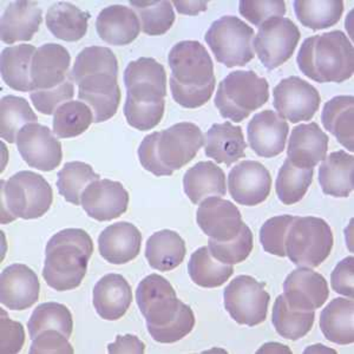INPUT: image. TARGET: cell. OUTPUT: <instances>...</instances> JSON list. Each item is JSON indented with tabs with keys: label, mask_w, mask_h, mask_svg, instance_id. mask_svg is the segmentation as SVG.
Listing matches in <instances>:
<instances>
[{
	"label": "cell",
	"mask_w": 354,
	"mask_h": 354,
	"mask_svg": "<svg viewBox=\"0 0 354 354\" xmlns=\"http://www.w3.org/2000/svg\"><path fill=\"white\" fill-rule=\"evenodd\" d=\"M170 91L177 104L187 109L205 105L215 90L214 63L207 48L196 41L174 45L168 56Z\"/></svg>",
	"instance_id": "cell-1"
},
{
	"label": "cell",
	"mask_w": 354,
	"mask_h": 354,
	"mask_svg": "<svg viewBox=\"0 0 354 354\" xmlns=\"http://www.w3.org/2000/svg\"><path fill=\"white\" fill-rule=\"evenodd\" d=\"M293 5L298 21L314 31L338 24L344 12L342 0H297Z\"/></svg>",
	"instance_id": "cell-38"
},
{
	"label": "cell",
	"mask_w": 354,
	"mask_h": 354,
	"mask_svg": "<svg viewBox=\"0 0 354 354\" xmlns=\"http://www.w3.org/2000/svg\"><path fill=\"white\" fill-rule=\"evenodd\" d=\"M121 97L117 77L113 75H91L78 84V98L91 109L95 123L113 118L121 103Z\"/></svg>",
	"instance_id": "cell-19"
},
{
	"label": "cell",
	"mask_w": 354,
	"mask_h": 354,
	"mask_svg": "<svg viewBox=\"0 0 354 354\" xmlns=\"http://www.w3.org/2000/svg\"><path fill=\"white\" fill-rule=\"evenodd\" d=\"M320 328L325 338L338 345L354 342L353 299L337 298L320 314Z\"/></svg>",
	"instance_id": "cell-34"
},
{
	"label": "cell",
	"mask_w": 354,
	"mask_h": 354,
	"mask_svg": "<svg viewBox=\"0 0 354 354\" xmlns=\"http://www.w3.org/2000/svg\"><path fill=\"white\" fill-rule=\"evenodd\" d=\"M82 207L97 221H111L128 210L129 193L121 182L108 178L97 180L86 187L82 195Z\"/></svg>",
	"instance_id": "cell-16"
},
{
	"label": "cell",
	"mask_w": 354,
	"mask_h": 354,
	"mask_svg": "<svg viewBox=\"0 0 354 354\" xmlns=\"http://www.w3.org/2000/svg\"><path fill=\"white\" fill-rule=\"evenodd\" d=\"M292 215H280L267 220L260 230V242L267 253L280 258L286 257L285 240L287 230L293 221Z\"/></svg>",
	"instance_id": "cell-47"
},
{
	"label": "cell",
	"mask_w": 354,
	"mask_h": 354,
	"mask_svg": "<svg viewBox=\"0 0 354 354\" xmlns=\"http://www.w3.org/2000/svg\"><path fill=\"white\" fill-rule=\"evenodd\" d=\"M17 149L31 168L51 171L59 167L63 150L59 140L46 125L30 123L17 136Z\"/></svg>",
	"instance_id": "cell-14"
},
{
	"label": "cell",
	"mask_w": 354,
	"mask_h": 354,
	"mask_svg": "<svg viewBox=\"0 0 354 354\" xmlns=\"http://www.w3.org/2000/svg\"><path fill=\"white\" fill-rule=\"evenodd\" d=\"M93 113L88 105L81 101L66 102L53 116V133L58 138L80 136L93 124Z\"/></svg>",
	"instance_id": "cell-44"
},
{
	"label": "cell",
	"mask_w": 354,
	"mask_h": 354,
	"mask_svg": "<svg viewBox=\"0 0 354 354\" xmlns=\"http://www.w3.org/2000/svg\"><path fill=\"white\" fill-rule=\"evenodd\" d=\"M137 305L147 320L148 332L167 326L185 308L176 292L167 279L158 274L145 277L136 290Z\"/></svg>",
	"instance_id": "cell-8"
},
{
	"label": "cell",
	"mask_w": 354,
	"mask_h": 354,
	"mask_svg": "<svg viewBox=\"0 0 354 354\" xmlns=\"http://www.w3.org/2000/svg\"><path fill=\"white\" fill-rule=\"evenodd\" d=\"M319 183L324 194L348 198L354 189V157L345 150L330 153L319 167Z\"/></svg>",
	"instance_id": "cell-29"
},
{
	"label": "cell",
	"mask_w": 354,
	"mask_h": 354,
	"mask_svg": "<svg viewBox=\"0 0 354 354\" xmlns=\"http://www.w3.org/2000/svg\"><path fill=\"white\" fill-rule=\"evenodd\" d=\"M188 273L192 280L205 288H216L230 280L233 275V266L218 261L207 247H200L194 252L188 262Z\"/></svg>",
	"instance_id": "cell-37"
},
{
	"label": "cell",
	"mask_w": 354,
	"mask_h": 354,
	"mask_svg": "<svg viewBox=\"0 0 354 354\" xmlns=\"http://www.w3.org/2000/svg\"><path fill=\"white\" fill-rule=\"evenodd\" d=\"M328 141V136L315 122L297 125L290 133L288 160L298 168L313 169L326 157Z\"/></svg>",
	"instance_id": "cell-23"
},
{
	"label": "cell",
	"mask_w": 354,
	"mask_h": 354,
	"mask_svg": "<svg viewBox=\"0 0 354 354\" xmlns=\"http://www.w3.org/2000/svg\"><path fill=\"white\" fill-rule=\"evenodd\" d=\"M98 73L118 76V62L111 48L105 46H88L82 50L76 57L70 80L80 84L85 77Z\"/></svg>",
	"instance_id": "cell-39"
},
{
	"label": "cell",
	"mask_w": 354,
	"mask_h": 354,
	"mask_svg": "<svg viewBox=\"0 0 354 354\" xmlns=\"http://www.w3.org/2000/svg\"><path fill=\"white\" fill-rule=\"evenodd\" d=\"M177 12L188 16H195L207 10L208 1H174Z\"/></svg>",
	"instance_id": "cell-56"
},
{
	"label": "cell",
	"mask_w": 354,
	"mask_h": 354,
	"mask_svg": "<svg viewBox=\"0 0 354 354\" xmlns=\"http://www.w3.org/2000/svg\"><path fill=\"white\" fill-rule=\"evenodd\" d=\"M270 300L266 283L250 275H239L223 292L225 310L235 322L245 326H257L265 322Z\"/></svg>",
	"instance_id": "cell-9"
},
{
	"label": "cell",
	"mask_w": 354,
	"mask_h": 354,
	"mask_svg": "<svg viewBox=\"0 0 354 354\" xmlns=\"http://www.w3.org/2000/svg\"><path fill=\"white\" fill-rule=\"evenodd\" d=\"M183 190L194 205L212 196H225V171L214 162H198L185 174Z\"/></svg>",
	"instance_id": "cell-30"
},
{
	"label": "cell",
	"mask_w": 354,
	"mask_h": 354,
	"mask_svg": "<svg viewBox=\"0 0 354 354\" xmlns=\"http://www.w3.org/2000/svg\"><path fill=\"white\" fill-rule=\"evenodd\" d=\"M354 258L347 257L335 266L330 274V285L334 292L346 298L354 297Z\"/></svg>",
	"instance_id": "cell-54"
},
{
	"label": "cell",
	"mask_w": 354,
	"mask_h": 354,
	"mask_svg": "<svg viewBox=\"0 0 354 354\" xmlns=\"http://www.w3.org/2000/svg\"><path fill=\"white\" fill-rule=\"evenodd\" d=\"M313 182V169L298 168L287 158L279 170L275 190L280 201L286 205L301 201Z\"/></svg>",
	"instance_id": "cell-43"
},
{
	"label": "cell",
	"mask_w": 354,
	"mask_h": 354,
	"mask_svg": "<svg viewBox=\"0 0 354 354\" xmlns=\"http://www.w3.org/2000/svg\"><path fill=\"white\" fill-rule=\"evenodd\" d=\"M314 319L315 310H295L282 294L274 302L272 322L282 338L293 342L304 338L312 330Z\"/></svg>",
	"instance_id": "cell-36"
},
{
	"label": "cell",
	"mask_w": 354,
	"mask_h": 354,
	"mask_svg": "<svg viewBox=\"0 0 354 354\" xmlns=\"http://www.w3.org/2000/svg\"><path fill=\"white\" fill-rule=\"evenodd\" d=\"M322 122L348 151H354V97L335 96L324 105Z\"/></svg>",
	"instance_id": "cell-35"
},
{
	"label": "cell",
	"mask_w": 354,
	"mask_h": 354,
	"mask_svg": "<svg viewBox=\"0 0 354 354\" xmlns=\"http://www.w3.org/2000/svg\"><path fill=\"white\" fill-rule=\"evenodd\" d=\"M247 143L241 127L230 122L215 123L205 135V156L227 167L245 157Z\"/></svg>",
	"instance_id": "cell-28"
},
{
	"label": "cell",
	"mask_w": 354,
	"mask_h": 354,
	"mask_svg": "<svg viewBox=\"0 0 354 354\" xmlns=\"http://www.w3.org/2000/svg\"><path fill=\"white\" fill-rule=\"evenodd\" d=\"M253 28L235 16L221 17L205 33L207 45L218 63L227 68L245 66L253 61Z\"/></svg>",
	"instance_id": "cell-7"
},
{
	"label": "cell",
	"mask_w": 354,
	"mask_h": 354,
	"mask_svg": "<svg viewBox=\"0 0 354 354\" xmlns=\"http://www.w3.org/2000/svg\"><path fill=\"white\" fill-rule=\"evenodd\" d=\"M145 345L143 342L137 338L136 335L127 334V335H117L116 342L108 345V352L113 354L118 353H137L143 354Z\"/></svg>",
	"instance_id": "cell-55"
},
{
	"label": "cell",
	"mask_w": 354,
	"mask_h": 354,
	"mask_svg": "<svg viewBox=\"0 0 354 354\" xmlns=\"http://www.w3.org/2000/svg\"><path fill=\"white\" fill-rule=\"evenodd\" d=\"M39 292L38 277L28 266L15 263L1 272L0 300L8 310H28L38 301Z\"/></svg>",
	"instance_id": "cell-20"
},
{
	"label": "cell",
	"mask_w": 354,
	"mask_h": 354,
	"mask_svg": "<svg viewBox=\"0 0 354 354\" xmlns=\"http://www.w3.org/2000/svg\"><path fill=\"white\" fill-rule=\"evenodd\" d=\"M28 334L31 340L41 332L56 330L71 338L73 330V314L68 307L58 302H44L36 307L28 322Z\"/></svg>",
	"instance_id": "cell-40"
},
{
	"label": "cell",
	"mask_w": 354,
	"mask_h": 354,
	"mask_svg": "<svg viewBox=\"0 0 354 354\" xmlns=\"http://www.w3.org/2000/svg\"><path fill=\"white\" fill-rule=\"evenodd\" d=\"M196 221L202 232L216 241L235 238L245 223L238 207L218 196L205 198L200 203Z\"/></svg>",
	"instance_id": "cell-17"
},
{
	"label": "cell",
	"mask_w": 354,
	"mask_h": 354,
	"mask_svg": "<svg viewBox=\"0 0 354 354\" xmlns=\"http://www.w3.org/2000/svg\"><path fill=\"white\" fill-rule=\"evenodd\" d=\"M297 63L305 76L318 83H344L354 73L353 44L342 31L307 38Z\"/></svg>",
	"instance_id": "cell-3"
},
{
	"label": "cell",
	"mask_w": 354,
	"mask_h": 354,
	"mask_svg": "<svg viewBox=\"0 0 354 354\" xmlns=\"http://www.w3.org/2000/svg\"><path fill=\"white\" fill-rule=\"evenodd\" d=\"M273 98L279 116L294 124L310 121L322 103L318 90L298 76L282 80L274 88Z\"/></svg>",
	"instance_id": "cell-13"
},
{
	"label": "cell",
	"mask_w": 354,
	"mask_h": 354,
	"mask_svg": "<svg viewBox=\"0 0 354 354\" xmlns=\"http://www.w3.org/2000/svg\"><path fill=\"white\" fill-rule=\"evenodd\" d=\"M71 57L68 50L59 44L41 45L37 48L31 64L33 91L50 90L68 81Z\"/></svg>",
	"instance_id": "cell-22"
},
{
	"label": "cell",
	"mask_w": 354,
	"mask_h": 354,
	"mask_svg": "<svg viewBox=\"0 0 354 354\" xmlns=\"http://www.w3.org/2000/svg\"><path fill=\"white\" fill-rule=\"evenodd\" d=\"M0 135L8 143H16L17 136L25 125L36 123L38 117L23 97L8 95L1 102Z\"/></svg>",
	"instance_id": "cell-42"
},
{
	"label": "cell",
	"mask_w": 354,
	"mask_h": 354,
	"mask_svg": "<svg viewBox=\"0 0 354 354\" xmlns=\"http://www.w3.org/2000/svg\"><path fill=\"white\" fill-rule=\"evenodd\" d=\"M270 100V85L254 71L230 73L218 84L215 106L223 118L235 123L245 120Z\"/></svg>",
	"instance_id": "cell-5"
},
{
	"label": "cell",
	"mask_w": 354,
	"mask_h": 354,
	"mask_svg": "<svg viewBox=\"0 0 354 354\" xmlns=\"http://www.w3.org/2000/svg\"><path fill=\"white\" fill-rule=\"evenodd\" d=\"M43 21V11L36 1H12L1 16V41L12 45L30 41Z\"/></svg>",
	"instance_id": "cell-26"
},
{
	"label": "cell",
	"mask_w": 354,
	"mask_h": 354,
	"mask_svg": "<svg viewBox=\"0 0 354 354\" xmlns=\"http://www.w3.org/2000/svg\"><path fill=\"white\" fill-rule=\"evenodd\" d=\"M25 344V330L21 322L8 318L1 310L0 319V351L3 354H16L21 352Z\"/></svg>",
	"instance_id": "cell-51"
},
{
	"label": "cell",
	"mask_w": 354,
	"mask_h": 354,
	"mask_svg": "<svg viewBox=\"0 0 354 354\" xmlns=\"http://www.w3.org/2000/svg\"><path fill=\"white\" fill-rule=\"evenodd\" d=\"M187 247L180 234L169 230L153 233L145 245V258L153 270L169 272L181 265Z\"/></svg>",
	"instance_id": "cell-31"
},
{
	"label": "cell",
	"mask_w": 354,
	"mask_h": 354,
	"mask_svg": "<svg viewBox=\"0 0 354 354\" xmlns=\"http://www.w3.org/2000/svg\"><path fill=\"white\" fill-rule=\"evenodd\" d=\"M156 138L157 131L145 137V140L142 141L138 148V158L142 167L153 174L155 176H171L174 173L165 169L158 158L156 151Z\"/></svg>",
	"instance_id": "cell-53"
},
{
	"label": "cell",
	"mask_w": 354,
	"mask_h": 354,
	"mask_svg": "<svg viewBox=\"0 0 354 354\" xmlns=\"http://www.w3.org/2000/svg\"><path fill=\"white\" fill-rule=\"evenodd\" d=\"M228 189L234 201L253 207L265 202L272 190V176L258 161H242L230 170Z\"/></svg>",
	"instance_id": "cell-15"
},
{
	"label": "cell",
	"mask_w": 354,
	"mask_h": 354,
	"mask_svg": "<svg viewBox=\"0 0 354 354\" xmlns=\"http://www.w3.org/2000/svg\"><path fill=\"white\" fill-rule=\"evenodd\" d=\"M254 247V238L250 227L243 223L240 233L230 241L209 239L208 250L214 258L225 265H238L250 257Z\"/></svg>",
	"instance_id": "cell-46"
},
{
	"label": "cell",
	"mask_w": 354,
	"mask_h": 354,
	"mask_svg": "<svg viewBox=\"0 0 354 354\" xmlns=\"http://www.w3.org/2000/svg\"><path fill=\"white\" fill-rule=\"evenodd\" d=\"M96 30L105 43L124 46L140 36L141 23L133 8L124 5H111L102 10L97 17Z\"/></svg>",
	"instance_id": "cell-27"
},
{
	"label": "cell",
	"mask_w": 354,
	"mask_h": 354,
	"mask_svg": "<svg viewBox=\"0 0 354 354\" xmlns=\"http://www.w3.org/2000/svg\"><path fill=\"white\" fill-rule=\"evenodd\" d=\"M93 301L102 319L115 322L129 310L133 302L131 286L121 274H106L93 288Z\"/></svg>",
	"instance_id": "cell-25"
},
{
	"label": "cell",
	"mask_w": 354,
	"mask_h": 354,
	"mask_svg": "<svg viewBox=\"0 0 354 354\" xmlns=\"http://www.w3.org/2000/svg\"><path fill=\"white\" fill-rule=\"evenodd\" d=\"M57 188L66 201L75 205H81L82 195L88 185L100 180L93 167L84 162L73 161L65 163L57 174Z\"/></svg>",
	"instance_id": "cell-41"
},
{
	"label": "cell",
	"mask_w": 354,
	"mask_h": 354,
	"mask_svg": "<svg viewBox=\"0 0 354 354\" xmlns=\"http://www.w3.org/2000/svg\"><path fill=\"white\" fill-rule=\"evenodd\" d=\"M33 45L8 46L1 53V78L5 84L21 93H32L31 64L36 53Z\"/></svg>",
	"instance_id": "cell-32"
},
{
	"label": "cell",
	"mask_w": 354,
	"mask_h": 354,
	"mask_svg": "<svg viewBox=\"0 0 354 354\" xmlns=\"http://www.w3.org/2000/svg\"><path fill=\"white\" fill-rule=\"evenodd\" d=\"M300 38V30L290 18L274 17L259 28L253 46L263 66L274 70L293 56Z\"/></svg>",
	"instance_id": "cell-10"
},
{
	"label": "cell",
	"mask_w": 354,
	"mask_h": 354,
	"mask_svg": "<svg viewBox=\"0 0 354 354\" xmlns=\"http://www.w3.org/2000/svg\"><path fill=\"white\" fill-rule=\"evenodd\" d=\"M142 234L129 222H117L106 227L98 238L102 258L113 265H124L141 252Z\"/></svg>",
	"instance_id": "cell-24"
},
{
	"label": "cell",
	"mask_w": 354,
	"mask_h": 354,
	"mask_svg": "<svg viewBox=\"0 0 354 354\" xmlns=\"http://www.w3.org/2000/svg\"><path fill=\"white\" fill-rule=\"evenodd\" d=\"M73 95H75V85L68 78V81L58 85L56 88H50V90H36L30 93V98L37 111L44 115H53L62 104L70 102Z\"/></svg>",
	"instance_id": "cell-48"
},
{
	"label": "cell",
	"mask_w": 354,
	"mask_h": 354,
	"mask_svg": "<svg viewBox=\"0 0 354 354\" xmlns=\"http://www.w3.org/2000/svg\"><path fill=\"white\" fill-rule=\"evenodd\" d=\"M73 347L64 334L56 330L41 332L33 339L30 353L31 354H73Z\"/></svg>",
	"instance_id": "cell-52"
},
{
	"label": "cell",
	"mask_w": 354,
	"mask_h": 354,
	"mask_svg": "<svg viewBox=\"0 0 354 354\" xmlns=\"http://www.w3.org/2000/svg\"><path fill=\"white\" fill-rule=\"evenodd\" d=\"M90 13L82 11L76 5L68 1H58L48 8L45 17L48 31L65 41L82 39L88 31Z\"/></svg>",
	"instance_id": "cell-33"
},
{
	"label": "cell",
	"mask_w": 354,
	"mask_h": 354,
	"mask_svg": "<svg viewBox=\"0 0 354 354\" xmlns=\"http://www.w3.org/2000/svg\"><path fill=\"white\" fill-rule=\"evenodd\" d=\"M205 141L200 127L190 122H180L163 131H157V155L165 169L174 173L193 161Z\"/></svg>",
	"instance_id": "cell-11"
},
{
	"label": "cell",
	"mask_w": 354,
	"mask_h": 354,
	"mask_svg": "<svg viewBox=\"0 0 354 354\" xmlns=\"http://www.w3.org/2000/svg\"><path fill=\"white\" fill-rule=\"evenodd\" d=\"M290 125L272 110L254 115L247 127L250 148L258 156L272 158L285 150Z\"/></svg>",
	"instance_id": "cell-21"
},
{
	"label": "cell",
	"mask_w": 354,
	"mask_h": 354,
	"mask_svg": "<svg viewBox=\"0 0 354 354\" xmlns=\"http://www.w3.org/2000/svg\"><path fill=\"white\" fill-rule=\"evenodd\" d=\"M136 12L141 30L149 36H162L169 31L175 21L174 6L170 1H130Z\"/></svg>",
	"instance_id": "cell-45"
},
{
	"label": "cell",
	"mask_w": 354,
	"mask_h": 354,
	"mask_svg": "<svg viewBox=\"0 0 354 354\" xmlns=\"http://www.w3.org/2000/svg\"><path fill=\"white\" fill-rule=\"evenodd\" d=\"M282 295L295 310H315L328 300L330 290L322 274L307 267H299L287 275Z\"/></svg>",
	"instance_id": "cell-18"
},
{
	"label": "cell",
	"mask_w": 354,
	"mask_h": 354,
	"mask_svg": "<svg viewBox=\"0 0 354 354\" xmlns=\"http://www.w3.org/2000/svg\"><path fill=\"white\" fill-rule=\"evenodd\" d=\"M93 253V239L85 230H61L48 240L45 248L43 278L57 292L75 290L86 275Z\"/></svg>",
	"instance_id": "cell-2"
},
{
	"label": "cell",
	"mask_w": 354,
	"mask_h": 354,
	"mask_svg": "<svg viewBox=\"0 0 354 354\" xmlns=\"http://www.w3.org/2000/svg\"><path fill=\"white\" fill-rule=\"evenodd\" d=\"M195 326V315L190 306L185 305L180 315L167 326L149 332L151 338L161 344H173L187 337Z\"/></svg>",
	"instance_id": "cell-50"
},
{
	"label": "cell",
	"mask_w": 354,
	"mask_h": 354,
	"mask_svg": "<svg viewBox=\"0 0 354 354\" xmlns=\"http://www.w3.org/2000/svg\"><path fill=\"white\" fill-rule=\"evenodd\" d=\"M333 233L325 220L294 216L285 240L286 257L298 267L315 268L330 257Z\"/></svg>",
	"instance_id": "cell-6"
},
{
	"label": "cell",
	"mask_w": 354,
	"mask_h": 354,
	"mask_svg": "<svg viewBox=\"0 0 354 354\" xmlns=\"http://www.w3.org/2000/svg\"><path fill=\"white\" fill-rule=\"evenodd\" d=\"M241 16L254 26L260 28L265 21L274 17H283L286 13V4L282 0L270 1H247L242 0L239 4Z\"/></svg>",
	"instance_id": "cell-49"
},
{
	"label": "cell",
	"mask_w": 354,
	"mask_h": 354,
	"mask_svg": "<svg viewBox=\"0 0 354 354\" xmlns=\"http://www.w3.org/2000/svg\"><path fill=\"white\" fill-rule=\"evenodd\" d=\"M127 100L138 104H163L167 96V73L161 63L149 57L130 62L123 75Z\"/></svg>",
	"instance_id": "cell-12"
},
{
	"label": "cell",
	"mask_w": 354,
	"mask_h": 354,
	"mask_svg": "<svg viewBox=\"0 0 354 354\" xmlns=\"http://www.w3.org/2000/svg\"><path fill=\"white\" fill-rule=\"evenodd\" d=\"M1 223L16 218L33 220L44 216L51 208L53 192L45 177L30 170L18 171L1 181Z\"/></svg>",
	"instance_id": "cell-4"
}]
</instances>
